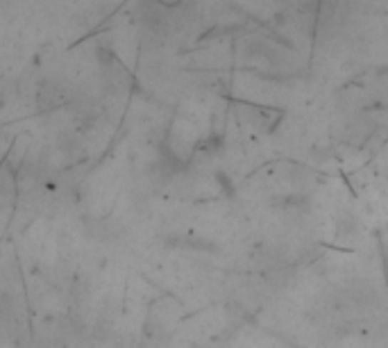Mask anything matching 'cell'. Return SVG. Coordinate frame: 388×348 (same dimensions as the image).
Instances as JSON below:
<instances>
[]
</instances>
